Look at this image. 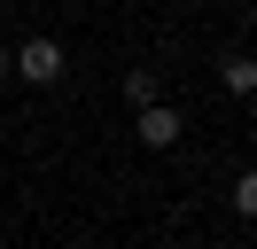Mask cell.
<instances>
[{
  "mask_svg": "<svg viewBox=\"0 0 257 249\" xmlns=\"http://www.w3.org/2000/svg\"><path fill=\"white\" fill-rule=\"evenodd\" d=\"M8 70H24V86H55V78H63V47L55 39H24L16 55H8Z\"/></svg>",
  "mask_w": 257,
  "mask_h": 249,
  "instance_id": "cell-1",
  "label": "cell"
},
{
  "mask_svg": "<svg viewBox=\"0 0 257 249\" xmlns=\"http://www.w3.org/2000/svg\"><path fill=\"white\" fill-rule=\"evenodd\" d=\"M179 133H187V125H179V109H164V101L141 109V140H148V148H172Z\"/></svg>",
  "mask_w": 257,
  "mask_h": 249,
  "instance_id": "cell-2",
  "label": "cell"
},
{
  "mask_svg": "<svg viewBox=\"0 0 257 249\" xmlns=\"http://www.w3.org/2000/svg\"><path fill=\"white\" fill-rule=\"evenodd\" d=\"M156 93H164V78H156V70H125V101H133V109H148Z\"/></svg>",
  "mask_w": 257,
  "mask_h": 249,
  "instance_id": "cell-3",
  "label": "cell"
},
{
  "mask_svg": "<svg viewBox=\"0 0 257 249\" xmlns=\"http://www.w3.org/2000/svg\"><path fill=\"white\" fill-rule=\"evenodd\" d=\"M226 86L249 93V86H257V62H249V55H226Z\"/></svg>",
  "mask_w": 257,
  "mask_h": 249,
  "instance_id": "cell-4",
  "label": "cell"
},
{
  "mask_svg": "<svg viewBox=\"0 0 257 249\" xmlns=\"http://www.w3.org/2000/svg\"><path fill=\"white\" fill-rule=\"evenodd\" d=\"M234 210H241V218L257 210V171H241V179H234Z\"/></svg>",
  "mask_w": 257,
  "mask_h": 249,
  "instance_id": "cell-5",
  "label": "cell"
},
{
  "mask_svg": "<svg viewBox=\"0 0 257 249\" xmlns=\"http://www.w3.org/2000/svg\"><path fill=\"white\" fill-rule=\"evenodd\" d=\"M0 78H8V47H0Z\"/></svg>",
  "mask_w": 257,
  "mask_h": 249,
  "instance_id": "cell-6",
  "label": "cell"
}]
</instances>
